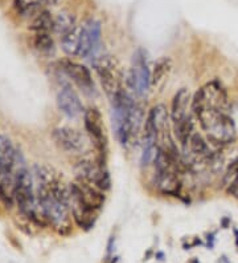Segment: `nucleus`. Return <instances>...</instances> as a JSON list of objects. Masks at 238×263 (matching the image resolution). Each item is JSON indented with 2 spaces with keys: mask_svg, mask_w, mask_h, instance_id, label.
<instances>
[{
  "mask_svg": "<svg viewBox=\"0 0 238 263\" xmlns=\"http://www.w3.org/2000/svg\"><path fill=\"white\" fill-rule=\"evenodd\" d=\"M197 120L209 141L217 145L232 144L235 140V125L228 110H204L197 113Z\"/></svg>",
  "mask_w": 238,
  "mask_h": 263,
  "instance_id": "nucleus-4",
  "label": "nucleus"
},
{
  "mask_svg": "<svg viewBox=\"0 0 238 263\" xmlns=\"http://www.w3.org/2000/svg\"><path fill=\"white\" fill-rule=\"evenodd\" d=\"M79 44H81V28L78 27L61 36V48L68 56H78Z\"/></svg>",
  "mask_w": 238,
  "mask_h": 263,
  "instance_id": "nucleus-21",
  "label": "nucleus"
},
{
  "mask_svg": "<svg viewBox=\"0 0 238 263\" xmlns=\"http://www.w3.org/2000/svg\"><path fill=\"white\" fill-rule=\"evenodd\" d=\"M69 189L70 192L74 193L76 196H78L79 198L82 199L83 202L89 206V208L94 209L97 212H99L102 209V206L105 205L106 197L103 190L93 186V185L77 181L76 183H72V185H70Z\"/></svg>",
  "mask_w": 238,
  "mask_h": 263,
  "instance_id": "nucleus-17",
  "label": "nucleus"
},
{
  "mask_svg": "<svg viewBox=\"0 0 238 263\" xmlns=\"http://www.w3.org/2000/svg\"><path fill=\"white\" fill-rule=\"evenodd\" d=\"M57 105L58 109L69 119H76L85 112L79 96L68 83L61 84L57 93Z\"/></svg>",
  "mask_w": 238,
  "mask_h": 263,
  "instance_id": "nucleus-14",
  "label": "nucleus"
},
{
  "mask_svg": "<svg viewBox=\"0 0 238 263\" xmlns=\"http://www.w3.org/2000/svg\"><path fill=\"white\" fill-rule=\"evenodd\" d=\"M229 100L225 88L219 81H210L197 90L192 99V112L194 115L204 110H228Z\"/></svg>",
  "mask_w": 238,
  "mask_h": 263,
  "instance_id": "nucleus-7",
  "label": "nucleus"
},
{
  "mask_svg": "<svg viewBox=\"0 0 238 263\" xmlns=\"http://www.w3.org/2000/svg\"><path fill=\"white\" fill-rule=\"evenodd\" d=\"M70 212H72L77 225L83 230H90L97 222V213L98 212L89 208L82 199L72 192H70Z\"/></svg>",
  "mask_w": 238,
  "mask_h": 263,
  "instance_id": "nucleus-16",
  "label": "nucleus"
},
{
  "mask_svg": "<svg viewBox=\"0 0 238 263\" xmlns=\"http://www.w3.org/2000/svg\"><path fill=\"white\" fill-rule=\"evenodd\" d=\"M33 45L44 56L53 55L54 51H56L53 39L49 33H36L35 37H33Z\"/></svg>",
  "mask_w": 238,
  "mask_h": 263,
  "instance_id": "nucleus-24",
  "label": "nucleus"
},
{
  "mask_svg": "<svg viewBox=\"0 0 238 263\" xmlns=\"http://www.w3.org/2000/svg\"><path fill=\"white\" fill-rule=\"evenodd\" d=\"M189 108L192 109V97L187 88H181L174 96L171 105V121L174 128L183 125L185 122L190 121Z\"/></svg>",
  "mask_w": 238,
  "mask_h": 263,
  "instance_id": "nucleus-15",
  "label": "nucleus"
},
{
  "mask_svg": "<svg viewBox=\"0 0 238 263\" xmlns=\"http://www.w3.org/2000/svg\"><path fill=\"white\" fill-rule=\"evenodd\" d=\"M83 125L94 148L103 156L107 151V135L101 112L93 106L88 108L83 112Z\"/></svg>",
  "mask_w": 238,
  "mask_h": 263,
  "instance_id": "nucleus-10",
  "label": "nucleus"
},
{
  "mask_svg": "<svg viewBox=\"0 0 238 263\" xmlns=\"http://www.w3.org/2000/svg\"><path fill=\"white\" fill-rule=\"evenodd\" d=\"M102 27L101 23L95 19H89L81 27V44H79V55L81 58L89 59L97 58L101 45Z\"/></svg>",
  "mask_w": 238,
  "mask_h": 263,
  "instance_id": "nucleus-11",
  "label": "nucleus"
},
{
  "mask_svg": "<svg viewBox=\"0 0 238 263\" xmlns=\"http://www.w3.org/2000/svg\"><path fill=\"white\" fill-rule=\"evenodd\" d=\"M93 65L98 74V79L106 96L113 103L119 95L124 92L123 73L121 71L119 63L113 56L102 55L93 59Z\"/></svg>",
  "mask_w": 238,
  "mask_h": 263,
  "instance_id": "nucleus-5",
  "label": "nucleus"
},
{
  "mask_svg": "<svg viewBox=\"0 0 238 263\" xmlns=\"http://www.w3.org/2000/svg\"><path fill=\"white\" fill-rule=\"evenodd\" d=\"M38 2L41 3L42 7H48V6H57L61 0H38Z\"/></svg>",
  "mask_w": 238,
  "mask_h": 263,
  "instance_id": "nucleus-26",
  "label": "nucleus"
},
{
  "mask_svg": "<svg viewBox=\"0 0 238 263\" xmlns=\"http://www.w3.org/2000/svg\"><path fill=\"white\" fill-rule=\"evenodd\" d=\"M36 197L45 223L51 225L58 234L67 235L72 230L69 187L63 186L52 169L35 167Z\"/></svg>",
  "mask_w": 238,
  "mask_h": 263,
  "instance_id": "nucleus-1",
  "label": "nucleus"
},
{
  "mask_svg": "<svg viewBox=\"0 0 238 263\" xmlns=\"http://www.w3.org/2000/svg\"><path fill=\"white\" fill-rule=\"evenodd\" d=\"M113 128L121 145H127L142 121V110L124 90L113 101Z\"/></svg>",
  "mask_w": 238,
  "mask_h": 263,
  "instance_id": "nucleus-2",
  "label": "nucleus"
},
{
  "mask_svg": "<svg viewBox=\"0 0 238 263\" xmlns=\"http://www.w3.org/2000/svg\"><path fill=\"white\" fill-rule=\"evenodd\" d=\"M76 177L79 182L89 183L103 192L111 186L110 176L102 161L81 160L76 165Z\"/></svg>",
  "mask_w": 238,
  "mask_h": 263,
  "instance_id": "nucleus-8",
  "label": "nucleus"
},
{
  "mask_svg": "<svg viewBox=\"0 0 238 263\" xmlns=\"http://www.w3.org/2000/svg\"><path fill=\"white\" fill-rule=\"evenodd\" d=\"M185 152H189L190 157H193L197 161H208L212 160L213 154L209 149V145L205 141V138L200 135L193 132L192 136L188 140V144L185 145Z\"/></svg>",
  "mask_w": 238,
  "mask_h": 263,
  "instance_id": "nucleus-18",
  "label": "nucleus"
},
{
  "mask_svg": "<svg viewBox=\"0 0 238 263\" xmlns=\"http://www.w3.org/2000/svg\"><path fill=\"white\" fill-rule=\"evenodd\" d=\"M76 27V15L70 11H61L53 20V32L60 36H63Z\"/></svg>",
  "mask_w": 238,
  "mask_h": 263,
  "instance_id": "nucleus-22",
  "label": "nucleus"
},
{
  "mask_svg": "<svg viewBox=\"0 0 238 263\" xmlns=\"http://www.w3.org/2000/svg\"><path fill=\"white\" fill-rule=\"evenodd\" d=\"M172 71V60L169 58H163L159 59L154 65V69L151 72V88L156 89L160 88L163 84L165 83L167 77L169 76Z\"/></svg>",
  "mask_w": 238,
  "mask_h": 263,
  "instance_id": "nucleus-20",
  "label": "nucleus"
},
{
  "mask_svg": "<svg viewBox=\"0 0 238 263\" xmlns=\"http://www.w3.org/2000/svg\"><path fill=\"white\" fill-rule=\"evenodd\" d=\"M53 20L54 17L51 13L47 10H42L35 17H32L29 28L35 33H49V31H53Z\"/></svg>",
  "mask_w": 238,
  "mask_h": 263,
  "instance_id": "nucleus-23",
  "label": "nucleus"
},
{
  "mask_svg": "<svg viewBox=\"0 0 238 263\" xmlns=\"http://www.w3.org/2000/svg\"><path fill=\"white\" fill-rule=\"evenodd\" d=\"M155 182L158 189L164 194H178L180 189L179 181V164L168 152L159 148L155 161Z\"/></svg>",
  "mask_w": 238,
  "mask_h": 263,
  "instance_id": "nucleus-6",
  "label": "nucleus"
},
{
  "mask_svg": "<svg viewBox=\"0 0 238 263\" xmlns=\"http://www.w3.org/2000/svg\"><path fill=\"white\" fill-rule=\"evenodd\" d=\"M234 235H235V245H237V247H238V230L237 229L234 230Z\"/></svg>",
  "mask_w": 238,
  "mask_h": 263,
  "instance_id": "nucleus-27",
  "label": "nucleus"
},
{
  "mask_svg": "<svg viewBox=\"0 0 238 263\" xmlns=\"http://www.w3.org/2000/svg\"><path fill=\"white\" fill-rule=\"evenodd\" d=\"M61 69L86 95L95 93L94 80H93L89 68L82 64H78L76 61L63 60L61 61Z\"/></svg>",
  "mask_w": 238,
  "mask_h": 263,
  "instance_id": "nucleus-12",
  "label": "nucleus"
},
{
  "mask_svg": "<svg viewBox=\"0 0 238 263\" xmlns=\"http://www.w3.org/2000/svg\"><path fill=\"white\" fill-rule=\"evenodd\" d=\"M128 85L138 97H144L151 88V72L148 69L147 55L143 49L134 53L133 64L128 73Z\"/></svg>",
  "mask_w": 238,
  "mask_h": 263,
  "instance_id": "nucleus-9",
  "label": "nucleus"
},
{
  "mask_svg": "<svg viewBox=\"0 0 238 263\" xmlns=\"http://www.w3.org/2000/svg\"><path fill=\"white\" fill-rule=\"evenodd\" d=\"M16 160L17 154L11 140L0 135V173H13Z\"/></svg>",
  "mask_w": 238,
  "mask_h": 263,
  "instance_id": "nucleus-19",
  "label": "nucleus"
},
{
  "mask_svg": "<svg viewBox=\"0 0 238 263\" xmlns=\"http://www.w3.org/2000/svg\"><path fill=\"white\" fill-rule=\"evenodd\" d=\"M238 177V157L234 158V160L228 165L225 170V174L222 177V185L228 187L233 181Z\"/></svg>",
  "mask_w": 238,
  "mask_h": 263,
  "instance_id": "nucleus-25",
  "label": "nucleus"
},
{
  "mask_svg": "<svg viewBox=\"0 0 238 263\" xmlns=\"http://www.w3.org/2000/svg\"><path fill=\"white\" fill-rule=\"evenodd\" d=\"M52 137L58 148L68 153H81L86 148L85 137L78 130L69 126L54 129Z\"/></svg>",
  "mask_w": 238,
  "mask_h": 263,
  "instance_id": "nucleus-13",
  "label": "nucleus"
},
{
  "mask_svg": "<svg viewBox=\"0 0 238 263\" xmlns=\"http://www.w3.org/2000/svg\"><path fill=\"white\" fill-rule=\"evenodd\" d=\"M13 197L19 206L20 212L27 218L36 223H45L42 218L40 208H38L37 197H36V187L33 185V178L29 170L24 165L15 170V187H13Z\"/></svg>",
  "mask_w": 238,
  "mask_h": 263,
  "instance_id": "nucleus-3",
  "label": "nucleus"
}]
</instances>
